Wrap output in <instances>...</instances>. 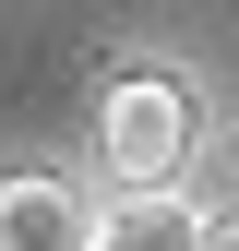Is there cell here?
I'll use <instances>...</instances> for the list:
<instances>
[{"mask_svg": "<svg viewBox=\"0 0 239 251\" xmlns=\"http://www.w3.org/2000/svg\"><path fill=\"white\" fill-rule=\"evenodd\" d=\"M179 155H191V96H179L167 72H120L108 108H96V168H108V192H167Z\"/></svg>", "mask_w": 239, "mask_h": 251, "instance_id": "6da1fadb", "label": "cell"}, {"mask_svg": "<svg viewBox=\"0 0 239 251\" xmlns=\"http://www.w3.org/2000/svg\"><path fill=\"white\" fill-rule=\"evenodd\" d=\"M0 251H96V192L48 168L0 179Z\"/></svg>", "mask_w": 239, "mask_h": 251, "instance_id": "7a4b0ae2", "label": "cell"}, {"mask_svg": "<svg viewBox=\"0 0 239 251\" xmlns=\"http://www.w3.org/2000/svg\"><path fill=\"white\" fill-rule=\"evenodd\" d=\"M96 251H203V203L179 192H120V203H96Z\"/></svg>", "mask_w": 239, "mask_h": 251, "instance_id": "3957f363", "label": "cell"}, {"mask_svg": "<svg viewBox=\"0 0 239 251\" xmlns=\"http://www.w3.org/2000/svg\"><path fill=\"white\" fill-rule=\"evenodd\" d=\"M203 251H239V215H203Z\"/></svg>", "mask_w": 239, "mask_h": 251, "instance_id": "277c9868", "label": "cell"}]
</instances>
